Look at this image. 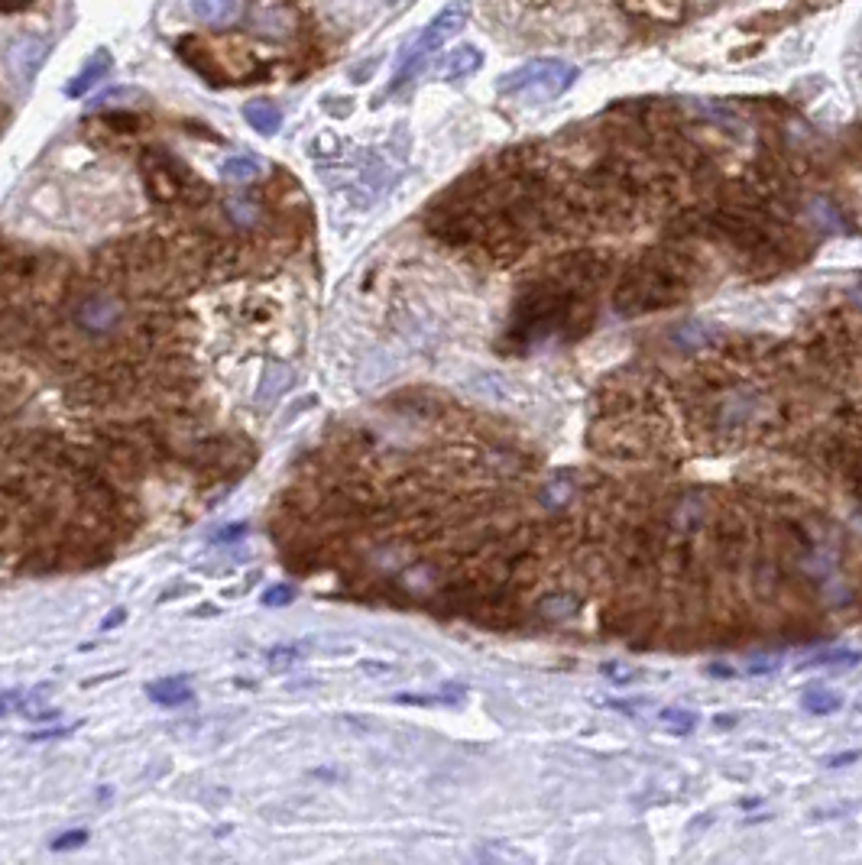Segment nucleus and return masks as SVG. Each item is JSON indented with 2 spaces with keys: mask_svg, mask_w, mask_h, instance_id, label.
I'll use <instances>...</instances> for the list:
<instances>
[{
  "mask_svg": "<svg viewBox=\"0 0 862 865\" xmlns=\"http://www.w3.org/2000/svg\"><path fill=\"white\" fill-rule=\"evenodd\" d=\"M480 65H484V53H480L477 46L464 43V46H454V49L438 63V78H441V81H457V78H467V75L480 71Z\"/></svg>",
  "mask_w": 862,
  "mask_h": 865,
  "instance_id": "obj_12",
  "label": "nucleus"
},
{
  "mask_svg": "<svg viewBox=\"0 0 862 865\" xmlns=\"http://www.w3.org/2000/svg\"><path fill=\"white\" fill-rule=\"evenodd\" d=\"M241 0H191V13L195 20L208 23V26H224L237 16Z\"/></svg>",
  "mask_w": 862,
  "mask_h": 865,
  "instance_id": "obj_14",
  "label": "nucleus"
},
{
  "mask_svg": "<svg viewBox=\"0 0 862 865\" xmlns=\"http://www.w3.org/2000/svg\"><path fill=\"white\" fill-rule=\"evenodd\" d=\"M604 672H607L610 678H619V680L636 678V672H629V668H614V665H610V668H604Z\"/></svg>",
  "mask_w": 862,
  "mask_h": 865,
  "instance_id": "obj_33",
  "label": "nucleus"
},
{
  "mask_svg": "<svg viewBox=\"0 0 862 865\" xmlns=\"http://www.w3.org/2000/svg\"><path fill=\"white\" fill-rule=\"evenodd\" d=\"M123 302L118 296L108 292H88L78 296L71 306V321L85 331V334H111L123 321Z\"/></svg>",
  "mask_w": 862,
  "mask_h": 865,
  "instance_id": "obj_5",
  "label": "nucleus"
},
{
  "mask_svg": "<svg viewBox=\"0 0 862 865\" xmlns=\"http://www.w3.org/2000/svg\"><path fill=\"white\" fill-rule=\"evenodd\" d=\"M775 668H778V662H755L749 672H752V675H765V672H775Z\"/></svg>",
  "mask_w": 862,
  "mask_h": 865,
  "instance_id": "obj_32",
  "label": "nucleus"
},
{
  "mask_svg": "<svg viewBox=\"0 0 862 865\" xmlns=\"http://www.w3.org/2000/svg\"><path fill=\"white\" fill-rule=\"evenodd\" d=\"M299 655H302L299 645H283V648H273V652H269V665H273V668L292 665V662H299Z\"/></svg>",
  "mask_w": 862,
  "mask_h": 865,
  "instance_id": "obj_25",
  "label": "nucleus"
},
{
  "mask_svg": "<svg viewBox=\"0 0 862 865\" xmlns=\"http://www.w3.org/2000/svg\"><path fill=\"white\" fill-rule=\"evenodd\" d=\"M467 16H471V7H467V0H454V3H447L434 20H431L429 26L422 30V36L416 40V46H409V53L402 56V63H399V71H396V78H393V85H389V91H399L402 85H409L422 68H426V63H429L431 56L451 40V36H457L461 30H464V23H467Z\"/></svg>",
  "mask_w": 862,
  "mask_h": 865,
  "instance_id": "obj_3",
  "label": "nucleus"
},
{
  "mask_svg": "<svg viewBox=\"0 0 862 865\" xmlns=\"http://www.w3.org/2000/svg\"><path fill=\"white\" fill-rule=\"evenodd\" d=\"M49 59V43L43 36H23L16 40L10 49H7V63H10V71L20 78V81H33L40 75L43 63Z\"/></svg>",
  "mask_w": 862,
  "mask_h": 865,
  "instance_id": "obj_8",
  "label": "nucleus"
},
{
  "mask_svg": "<svg viewBox=\"0 0 862 865\" xmlns=\"http://www.w3.org/2000/svg\"><path fill=\"white\" fill-rule=\"evenodd\" d=\"M176 56H179L195 75H201V78L211 81V85H224V81H228L224 63H221L218 53H214L208 43H201L198 36H183V40L176 43Z\"/></svg>",
  "mask_w": 862,
  "mask_h": 865,
  "instance_id": "obj_7",
  "label": "nucleus"
},
{
  "mask_svg": "<svg viewBox=\"0 0 862 865\" xmlns=\"http://www.w3.org/2000/svg\"><path fill=\"white\" fill-rule=\"evenodd\" d=\"M123 619H126V610H114L111 617L101 622V632H108V629H114V625H121Z\"/></svg>",
  "mask_w": 862,
  "mask_h": 865,
  "instance_id": "obj_31",
  "label": "nucleus"
},
{
  "mask_svg": "<svg viewBox=\"0 0 862 865\" xmlns=\"http://www.w3.org/2000/svg\"><path fill=\"white\" fill-rule=\"evenodd\" d=\"M98 124L104 126L108 133H118V136H133L143 130V118L133 114V111H104L98 118Z\"/></svg>",
  "mask_w": 862,
  "mask_h": 865,
  "instance_id": "obj_21",
  "label": "nucleus"
},
{
  "mask_svg": "<svg viewBox=\"0 0 862 865\" xmlns=\"http://www.w3.org/2000/svg\"><path fill=\"white\" fill-rule=\"evenodd\" d=\"M26 7H33V0H0V13H20Z\"/></svg>",
  "mask_w": 862,
  "mask_h": 865,
  "instance_id": "obj_28",
  "label": "nucleus"
},
{
  "mask_svg": "<svg viewBox=\"0 0 862 865\" xmlns=\"http://www.w3.org/2000/svg\"><path fill=\"white\" fill-rule=\"evenodd\" d=\"M742 552H745V532H742V525H739L737 519L723 515V519L717 522V557H720L727 567H737Z\"/></svg>",
  "mask_w": 862,
  "mask_h": 865,
  "instance_id": "obj_13",
  "label": "nucleus"
},
{
  "mask_svg": "<svg viewBox=\"0 0 862 865\" xmlns=\"http://www.w3.org/2000/svg\"><path fill=\"white\" fill-rule=\"evenodd\" d=\"M697 263L681 249H649L636 266L626 269L614 296L619 314H645V311L672 309L684 302L694 289Z\"/></svg>",
  "mask_w": 862,
  "mask_h": 865,
  "instance_id": "obj_1",
  "label": "nucleus"
},
{
  "mask_svg": "<svg viewBox=\"0 0 862 865\" xmlns=\"http://www.w3.org/2000/svg\"><path fill=\"white\" fill-rule=\"evenodd\" d=\"M146 697L156 700V703H163V707H179V703L191 700V690H188L185 678H163L146 687Z\"/></svg>",
  "mask_w": 862,
  "mask_h": 865,
  "instance_id": "obj_17",
  "label": "nucleus"
},
{
  "mask_svg": "<svg viewBox=\"0 0 862 865\" xmlns=\"http://www.w3.org/2000/svg\"><path fill=\"white\" fill-rule=\"evenodd\" d=\"M704 519H707V506L697 496H684L675 506L672 529L681 532V535H694L697 529H704Z\"/></svg>",
  "mask_w": 862,
  "mask_h": 865,
  "instance_id": "obj_16",
  "label": "nucleus"
},
{
  "mask_svg": "<svg viewBox=\"0 0 862 865\" xmlns=\"http://www.w3.org/2000/svg\"><path fill=\"white\" fill-rule=\"evenodd\" d=\"M296 594H292V587H286V584H279V587H273V590H266L263 594V607H283V603H289Z\"/></svg>",
  "mask_w": 862,
  "mask_h": 865,
  "instance_id": "obj_26",
  "label": "nucleus"
},
{
  "mask_svg": "<svg viewBox=\"0 0 862 865\" xmlns=\"http://www.w3.org/2000/svg\"><path fill=\"white\" fill-rule=\"evenodd\" d=\"M292 386V373H289V367H283V364H269L266 367V373H263V379H259V402H273V399H279L286 389Z\"/></svg>",
  "mask_w": 862,
  "mask_h": 865,
  "instance_id": "obj_18",
  "label": "nucleus"
},
{
  "mask_svg": "<svg viewBox=\"0 0 862 865\" xmlns=\"http://www.w3.org/2000/svg\"><path fill=\"white\" fill-rule=\"evenodd\" d=\"M111 68H114V56L108 49H98L88 63L78 68V75L65 85V95L68 98H85L91 88H98L111 75Z\"/></svg>",
  "mask_w": 862,
  "mask_h": 865,
  "instance_id": "obj_10",
  "label": "nucleus"
},
{
  "mask_svg": "<svg viewBox=\"0 0 862 865\" xmlns=\"http://www.w3.org/2000/svg\"><path fill=\"white\" fill-rule=\"evenodd\" d=\"M577 68L561 59H532V63L512 68L496 81L499 95H539V98H557L577 81Z\"/></svg>",
  "mask_w": 862,
  "mask_h": 865,
  "instance_id": "obj_4",
  "label": "nucleus"
},
{
  "mask_svg": "<svg viewBox=\"0 0 862 865\" xmlns=\"http://www.w3.org/2000/svg\"><path fill=\"white\" fill-rule=\"evenodd\" d=\"M40 341V328L33 321V314L16 306H3L0 309V344L3 347H26Z\"/></svg>",
  "mask_w": 862,
  "mask_h": 865,
  "instance_id": "obj_9",
  "label": "nucleus"
},
{
  "mask_svg": "<svg viewBox=\"0 0 862 865\" xmlns=\"http://www.w3.org/2000/svg\"><path fill=\"white\" fill-rule=\"evenodd\" d=\"M263 173V163L256 156H231L224 166H221V176L228 182H253L256 176Z\"/></svg>",
  "mask_w": 862,
  "mask_h": 865,
  "instance_id": "obj_19",
  "label": "nucleus"
},
{
  "mask_svg": "<svg viewBox=\"0 0 862 865\" xmlns=\"http://www.w3.org/2000/svg\"><path fill=\"white\" fill-rule=\"evenodd\" d=\"M659 720H662L665 727H672L677 736H681V733H690V730L697 727V717H694L690 710H677V707L662 710V713H659Z\"/></svg>",
  "mask_w": 862,
  "mask_h": 865,
  "instance_id": "obj_24",
  "label": "nucleus"
},
{
  "mask_svg": "<svg viewBox=\"0 0 862 865\" xmlns=\"http://www.w3.org/2000/svg\"><path fill=\"white\" fill-rule=\"evenodd\" d=\"M88 840V833L85 830H71V833H62L59 840H53V850L56 853H65V850H75V846H81Z\"/></svg>",
  "mask_w": 862,
  "mask_h": 865,
  "instance_id": "obj_27",
  "label": "nucleus"
},
{
  "mask_svg": "<svg viewBox=\"0 0 862 865\" xmlns=\"http://www.w3.org/2000/svg\"><path fill=\"white\" fill-rule=\"evenodd\" d=\"M830 3H833V0H807L810 10H824V7H830Z\"/></svg>",
  "mask_w": 862,
  "mask_h": 865,
  "instance_id": "obj_34",
  "label": "nucleus"
},
{
  "mask_svg": "<svg viewBox=\"0 0 862 865\" xmlns=\"http://www.w3.org/2000/svg\"><path fill=\"white\" fill-rule=\"evenodd\" d=\"M244 529V522H234V525H228V532H221V535H214V539H218V542H231V539H241Z\"/></svg>",
  "mask_w": 862,
  "mask_h": 865,
  "instance_id": "obj_30",
  "label": "nucleus"
},
{
  "mask_svg": "<svg viewBox=\"0 0 862 865\" xmlns=\"http://www.w3.org/2000/svg\"><path fill=\"white\" fill-rule=\"evenodd\" d=\"M244 118L246 124L253 126L256 133H263V136H273L279 126H283V111L273 104V101H266V98H259V101H250L244 108Z\"/></svg>",
  "mask_w": 862,
  "mask_h": 865,
  "instance_id": "obj_15",
  "label": "nucleus"
},
{
  "mask_svg": "<svg viewBox=\"0 0 862 865\" xmlns=\"http://www.w3.org/2000/svg\"><path fill=\"white\" fill-rule=\"evenodd\" d=\"M581 610V600L574 594H552L539 603V613L552 622H561V619H571L574 613Z\"/></svg>",
  "mask_w": 862,
  "mask_h": 865,
  "instance_id": "obj_20",
  "label": "nucleus"
},
{
  "mask_svg": "<svg viewBox=\"0 0 862 865\" xmlns=\"http://www.w3.org/2000/svg\"><path fill=\"white\" fill-rule=\"evenodd\" d=\"M860 652H830V655H817L810 662L800 665V672H810V668H830V672H847V668H857L860 665Z\"/></svg>",
  "mask_w": 862,
  "mask_h": 865,
  "instance_id": "obj_22",
  "label": "nucleus"
},
{
  "mask_svg": "<svg viewBox=\"0 0 862 865\" xmlns=\"http://www.w3.org/2000/svg\"><path fill=\"white\" fill-rule=\"evenodd\" d=\"M156 382H159V389L169 392V396H188V392L198 386V370H195V364L185 361V357H169V361L159 364Z\"/></svg>",
  "mask_w": 862,
  "mask_h": 865,
  "instance_id": "obj_11",
  "label": "nucleus"
},
{
  "mask_svg": "<svg viewBox=\"0 0 862 865\" xmlns=\"http://www.w3.org/2000/svg\"><path fill=\"white\" fill-rule=\"evenodd\" d=\"M857 758H860V752L853 748V752H843V755H833V758H830L827 765H830V768H843V765H850V762H857Z\"/></svg>",
  "mask_w": 862,
  "mask_h": 865,
  "instance_id": "obj_29",
  "label": "nucleus"
},
{
  "mask_svg": "<svg viewBox=\"0 0 862 865\" xmlns=\"http://www.w3.org/2000/svg\"><path fill=\"white\" fill-rule=\"evenodd\" d=\"M143 182L153 201L159 204H191L201 208L211 201V186L201 182L191 169H185L179 159H173L163 149H150L143 156Z\"/></svg>",
  "mask_w": 862,
  "mask_h": 865,
  "instance_id": "obj_2",
  "label": "nucleus"
},
{
  "mask_svg": "<svg viewBox=\"0 0 862 865\" xmlns=\"http://www.w3.org/2000/svg\"><path fill=\"white\" fill-rule=\"evenodd\" d=\"M88 337H91V334H85V331L71 321V328L56 324V328L43 331V334H40V344H43L46 357H49L56 367H78L81 357L88 354Z\"/></svg>",
  "mask_w": 862,
  "mask_h": 865,
  "instance_id": "obj_6",
  "label": "nucleus"
},
{
  "mask_svg": "<svg viewBox=\"0 0 862 865\" xmlns=\"http://www.w3.org/2000/svg\"><path fill=\"white\" fill-rule=\"evenodd\" d=\"M804 707L817 717H827V713H837L843 707V697L833 694V690H824V687H814L804 694Z\"/></svg>",
  "mask_w": 862,
  "mask_h": 865,
  "instance_id": "obj_23",
  "label": "nucleus"
}]
</instances>
